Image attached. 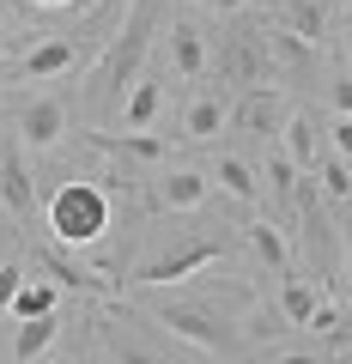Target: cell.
Wrapping results in <instances>:
<instances>
[{"instance_id": "25", "label": "cell", "mask_w": 352, "mask_h": 364, "mask_svg": "<svg viewBox=\"0 0 352 364\" xmlns=\"http://www.w3.org/2000/svg\"><path fill=\"white\" fill-rule=\"evenodd\" d=\"M18 286H25V267H18V261H0V310L18 298Z\"/></svg>"}, {"instance_id": "17", "label": "cell", "mask_w": 352, "mask_h": 364, "mask_svg": "<svg viewBox=\"0 0 352 364\" xmlns=\"http://www.w3.org/2000/svg\"><path fill=\"white\" fill-rule=\"evenodd\" d=\"M213 188H225L231 200H255V195H261L255 170H249L243 158H219V164H213Z\"/></svg>"}, {"instance_id": "8", "label": "cell", "mask_w": 352, "mask_h": 364, "mask_svg": "<svg viewBox=\"0 0 352 364\" xmlns=\"http://www.w3.org/2000/svg\"><path fill=\"white\" fill-rule=\"evenodd\" d=\"M170 61H176V73H183V79L207 73V37H201V25H188V18L170 25Z\"/></svg>"}, {"instance_id": "10", "label": "cell", "mask_w": 352, "mask_h": 364, "mask_svg": "<svg viewBox=\"0 0 352 364\" xmlns=\"http://www.w3.org/2000/svg\"><path fill=\"white\" fill-rule=\"evenodd\" d=\"M37 267L49 273V286L55 291H110L97 273H85V267H73V261L61 255V249H37Z\"/></svg>"}, {"instance_id": "33", "label": "cell", "mask_w": 352, "mask_h": 364, "mask_svg": "<svg viewBox=\"0 0 352 364\" xmlns=\"http://www.w3.org/2000/svg\"><path fill=\"white\" fill-rule=\"evenodd\" d=\"M346 55H352V37H346Z\"/></svg>"}, {"instance_id": "19", "label": "cell", "mask_w": 352, "mask_h": 364, "mask_svg": "<svg viewBox=\"0 0 352 364\" xmlns=\"http://www.w3.org/2000/svg\"><path fill=\"white\" fill-rule=\"evenodd\" d=\"M316 286H304V279H292V273H279V310H286V322L292 328H304L310 322V310H316Z\"/></svg>"}, {"instance_id": "14", "label": "cell", "mask_w": 352, "mask_h": 364, "mask_svg": "<svg viewBox=\"0 0 352 364\" xmlns=\"http://www.w3.org/2000/svg\"><path fill=\"white\" fill-rule=\"evenodd\" d=\"M55 334H61V322H55V316H31V322H18V334H13V358H18V364L43 358V352L55 346Z\"/></svg>"}, {"instance_id": "30", "label": "cell", "mask_w": 352, "mask_h": 364, "mask_svg": "<svg viewBox=\"0 0 352 364\" xmlns=\"http://www.w3.org/2000/svg\"><path fill=\"white\" fill-rule=\"evenodd\" d=\"M213 13H237V6H243V0H207Z\"/></svg>"}, {"instance_id": "13", "label": "cell", "mask_w": 352, "mask_h": 364, "mask_svg": "<svg viewBox=\"0 0 352 364\" xmlns=\"http://www.w3.org/2000/svg\"><path fill=\"white\" fill-rule=\"evenodd\" d=\"M225 128H231V109H225L219 97H195L188 116H183V140H213V134H225Z\"/></svg>"}, {"instance_id": "28", "label": "cell", "mask_w": 352, "mask_h": 364, "mask_svg": "<svg viewBox=\"0 0 352 364\" xmlns=\"http://www.w3.org/2000/svg\"><path fill=\"white\" fill-rule=\"evenodd\" d=\"M334 109H340V116H352V79H340V85H334Z\"/></svg>"}, {"instance_id": "16", "label": "cell", "mask_w": 352, "mask_h": 364, "mask_svg": "<svg viewBox=\"0 0 352 364\" xmlns=\"http://www.w3.org/2000/svg\"><path fill=\"white\" fill-rule=\"evenodd\" d=\"M158 104H164V85L140 79V85L122 97V122H128V128H152V122H158Z\"/></svg>"}, {"instance_id": "18", "label": "cell", "mask_w": 352, "mask_h": 364, "mask_svg": "<svg viewBox=\"0 0 352 364\" xmlns=\"http://www.w3.org/2000/svg\"><path fill=\"white\" fill-rule=\"evenodd\" d=\"M97 146H110V152H128V158H146V164H158V158L170 152L164 134H92Z\"/></svg>"}, {"instance_id": "7", "label": "cell", "mask_w": 352, "mask_h": 364, "mask_svg": "<svg viewBox=\"0 0 352 364\" xmlns=\"http://www.w3.org/2000/svg\"><path fill=\"white\" fill-rule=\"evenodd\" d=\"M73 61H79V43L73 37H43L37 49L18 61V79H55V73H67Z\"/></svg>"}, {"instance_id": "34", "label": "cell", "mask_w": 352, "mask_h": 364, "mask_svg": "<svg viewBox=\"0 0 352 364\" xmlns=\"http://www.w3.org/2000/svg\"><path fill=\"white\" fill-rule=\"evenodd\" d=\"M61 364H79V358H61Z\"/></svg>"}, {"instance_id": "29", "label": "cell", "mask_w": 352, "mask_h": 364, "mask_svg": "<svg viewBox=\"0 0 352 364\" xmlns=\"http://www.w3.org/2000/svg\"><path fill=\"white\" fill-rule=\"evenodd\" d=\"M274 364H316V358H310V352H279Z\"/></svg>"}, {"instance_id": "23", "label": "cell", "mask_w": 352, "mask_h": 364, "mask_svg": "<svg viewBox=\"0 0 352 364\" xmlns=\"http://www.w3.org/2000/svg\"><path fill=\"white\" fill-rule=\"evenodd\" d=\"M322 188H328L334 200L352 195V164H346V158H322Z\"/></svg>"}, {"instance_id": "4", "label": "cell", "mask_w": 352, "mask_h": 364, "mask_svg": "<svg viewBox=\"0 0 352 364\" xmlns=\"http://www.w3.org/2000/svg\"><path fill=\"white\" fill-rule=\"evenodd\" d=\"M225 249H231L225 237H195V243L170 249V255H158V261H140V267H134V286H176L188 273H201L207 261H219Z\"/></svg>"}, {"instance_id": "35", "label": "cell", "mask_w": 352, "mask_h": 364, "mask_svg": "<svg viewBox=\"0 0 352 364\" xmlns=\"http://www.w3.org/2000/svg\"><path fill=\"white\" fill-rule=\"evenodd\" d=\"M346 6H352V0H346Z\"/></svg>"}, {"instance_id": "9", "label": "cell", "mask_w": 352, "mask_h": 364, "mask_svg": "<svg viewBox=\"0 0 352 364\" xmlns=\"http://www.w3.org/2000/svg\"><path fill=\"white\" fill-rule=\"evenodd\" d=\"M237 128L243 134H279V122H286V104H279L274 91H249L243 104H237Z\"/></svg>"}, {"instance_id": "11", "label": "cell", "mask_w": 352, "mask_h": 364, "mask_svg": "<svg viewBox=\"0 0 352 364\" xmlns=\"http://www.w3.org/2000/svg\"><path fill=\"white\" fill-rule=\"evenodd\" d=\"M31 200H37V195H31V170L18 164V152H6V158H0V207L25 219Z\"/></svg>"}, {"instance_id": "32", "label": "cell", "mask_w": 352, "mask_h": 364, "mask_svg": "<svg viewBox=\"0 0 352 364\" xmlns=\"http://www.w3.org/2000/svg\"><path fill=\"white\" fill-rule=\"evenodd\" d=\"M346 273H352V249H346Z\"/></svg>"}, {"instance_id": "31", "label": "cell", "mask_w": 352, "mask_h": 364, "mask_svg": "<svg viewBox=\"0 0 352 364\" xmlns=\"http://www.w3.org/2000/svg\"><path fill=\"white\" fill-rule=\"evenodd\" d=\"M37 6H73V0H37Z\"/></svg>"}, {"instance_id": "1", "label": "cell", "mask_w": 352, "mask_h": 364, "mask_svg": "<svg viewBox=\"0 0 352 364\" xmlns=\"http://www.w3.org/2000/svg\"><path fill=\"white\" fill-rule=\"evenodd\" d=\"M158 18H164V0H134V13H128V25H122L116 49H110V55H104V67L92 73V97H104V104H110L122 85H134V73H140L146 49H152Z\"/></svg>"}, {"instance_id": "26", "label": "cell", "mask_w": 352, "mask_h": 364, "mask_svg": "<svg viewBox=\"0 0 352 364\" xmlns=\"http://www.w3.org/2000/svg\"><path fill=\"white\" fill-rule=\"evenodd\" d=\"M304 328H310V334H334V328H340V310H334V304H316Z\"/></svg>"}, {"instance_id": "2", "label": "cell", "mask_w": 352, "mask_h": 364, "mask_svg": "<svg viewBox=\"0 0 352 364\" xmlns=\"http://www.w3.org/2000/svg\"><path fill=\"white\" fill-rule=\"evenodd\" d=\"M49 231L61 249H92L110 231V195L97 182H61L49 200Z\"/></svg>"}, {"instance_id": "20", "label": "cell", "mask_w": 352, "mask_h": 364, "mask_svg": "<svg viewBox=\"0 0 352 364\" xmlns=\"http://www.w3.org/2000/svg\"><path fill=\"white\" fill-rule=\"evenodd\" d=\"M249 249H255L274 273H292V249H286V237H279V225H249Z\"/></svg>"}, {"instance_id": "3", "label": "cell", "mask_w": 352, "mask_h": 364, "mask_svg": "<svg viewBox=\"0 0 352 364\" xmlns=\"http://www.w3.org/2000/svg\"><path fill=\"white\" fill-rule=\"evenodd\" d=\"M152 322L158 328H170V334H183L188 346H201V352H213L219 364H237V328L225 322L219 310H201V304H158L152 310Z\"/></svg>"}, {"instance_id": "5", "label": "cell", "mask_w": 352, "mask_h": 364, "mask_svg": "<svg viewBox=\"0 0 352 364\" xmlns=\"http://www.w3.org/2000/svg\"><path fill=\"white\" fill-rule=\"evenodd\" d=\"M207 195H213L207 170H164V176H158V207L164 213H195Z\"/></svg>"}, {"instance_id": "15", "label": "cell", "mask_w": 352, "mask_h": 364, "mask_svg": "<svg viewBox=\"0 0 352 364\" xmlns=\"http://www.w3.org/2000/svg\"><path fill=\"white\" fill-rule=\"evenodd\" d=\"M55 304H61V291H55L49 279H25L6 310H13V322H31V316H55Z\"/></svg>"}, {"instance_id": "24", "label": "cell", "mask_w": 352, "mask_h": 364, "mask_svg": "<svg viewBox=\"0 0 352 364\" xmlns=\"http://www.w3.org/2000/svg\"><path fill=\"white\" fill-rule=\"evenodd\" d=\"M267 176H274V182H267L274 195H292V176H298V170H292V158H286V152H274V158H267Z\"/></svg>"}, {"instance_id": "12", "label": "cell", "mask_w": 352, "mask_h": 364, "mask_svg": "<svg viewBox=\"0 0 352 364\" xmlns=\"http://www.w3.org/2000/svg\"><path fill=\"white\" fill-rule=\"evenodd\" d=\"M279 140H286L292 170H304V176H310V170H316V128H310V116H304V109L279 122Z\"/></svg>"}, {"instance_id": "22", "label": "cell", "mask_w": 352, "mask_h": 364, "mask_svg": "<svg viewBox=\"0 0 352 364\" xmlns=\"http://www.w3.org/2000/svg\"><path fill=\"white\" fill-rule=\"evenodd\" d=\"M286 25L298 31L304 43H316V37H322V6H316V0H292V6H286Z\"/></svg>"}, {"instance_id": "6", "label": "cell", "mask_w": 352, "mask_h": 364, "mask_svg": "<svg viewBox=\"0 0 352 364\" xmlns=\"http://www.w3.org/2000/svg\"><path fill=\"white\" fill-rule=\"evenodd\" d=\"M67 134V109L55 104V97H31L25 109H18V140L25 146H55Z\"/></svg>"}, {"instance_id": "21", "label": "cell", "mask_w": 352, "mask_h": 364, "mask_svg": "<svg viewBox=\"0 0 352 364\" xmlns=\"http://www.w3.org/2000/svg\"><path fill=\"white\" fill-rule=\"evenodd\" d=\"M104 346H110V358H116V364H164L152 346H140L128 328H104Z\"/></svg>"}, {"instance_id": "27", "label": "cell", "mask_w": 352, "mask_h": 364, "mask_svg": "<svg viewBox=\"0 0 352 364\" xmlns=\"http://www.w3.org/2000/svg\"><path fill=\"white\" fill-rule=\"evenodd\" d=\"M328 134H334V158H346V164H352V116H340Z\"/></svg>"}]
</instances>
